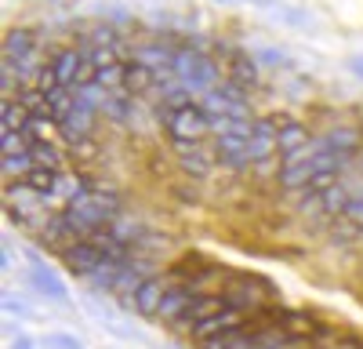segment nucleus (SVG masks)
<instances>
[{
  "instance_id": "obj_8",
  "label": "nucleus",
  "mask_w": 363,
  "mask_h": 349,
  "mask_svg": "<svg viewBox=\"0 0 363 349\" xmlns=\"http://www.w3.org/2000/svg\"><path fill=\"white\" fill-rule=\"evenodd\" d=\"M26 258H29V273L26 277H29V284L37 287V295H44V299H51L58 306H66L69 302V287H66L62 273H58L55 266H48L37 251H26Z\"/></svg>"
},
{
  "instance_id": "obj_25",
  "label": "nucleus",
  "mask_w": 363,
  "mask_h": 349,
  "mask_svg": "<svg viewBox=\"0 0 363 349\" xmlns=\"http://www.w3.org/2000/svg\"><path fill=\"white\" fill-rule=\"evenodd\" d=\"M313 349H338V345H313Z\"/></svg>"
},
{
  "instance_id": "obj_16",
  "label": "nucleus",
  "mask_w": 363,
  "mask_h": 349,
  "mask_svg": "<svg viewBox=\"0 0 363 349\" xmlns=\"http://www.w3.org/2000/svg\"><path fill=\"white\" fill-rule=\"evenodd\" d=\"M193 295L196 291L189 287V284H167V291H164V302H160V309H157V320L160 324H167V328H174L178 324V316L186 313V306L193 302Z\"/></svg>"
},
{
  "instance_id": "obj_2",
  "label": "nucleus",
  "mask_w": 363,
  "mask_h": 349,
  "mask_svg": "<svg viewBox=\"0 0 363 349\" xmlns=\"http://www.w3.org/2000/svg\"><path fill=\"white\" fill-rule=\"evenodd\" d=\"M62 211L69 218H77L87 233H99V229H109L113 222L124 218V200H120L109 186H99V189L77 196L73 204H66Z\"/></svg>"
},
{
  "instance_id": "obj_9",
  "label": "nucleus",
  "mask_w": 363,
  "mask_h": 349,
  "mask_svg": "<svg viewBox=\"0 0 363 349\" xmlns=\"http://www.w3.org/2000/svg\"><path fill=\"white\" fill-rule=\"evenodd\" d=\"M174 157H178V167L193 174V179H207L211 167L218 164L215 142H174Z\"/></svg>"
},
{
  "instance_id": "obj_22",
  "label": "nucleus",
  "mask_w": 363,
  "mask_h": 349,
  "mask_svg": "<svg viewBox=\"0 0 363 349\" xmlns=\"http://www.w3.org/2000/svg\"><path fill=\"white\" fill-rule=\"evenodd\" d=\"M11 349H37V342L29 338V335H22V331H18V335L11 338Z\"/></svg>"
},
{
  "instance_id": "obj_4",
  "label": "nucleus",
  "mask_w": 363,
  "mask_h": 349,
  "mask_svg": "<svg viewBox=\"0 0 363 349\" xmlns=\"http://www.w3.org/2000/svg\"><path fill=\"white\" fill-rule=\"evenodd\" d=\"M80 80H87L84 48L80 44H66V48H55L48 55V66L40 70V77H37L33 87H37L40 95H48V92H55V87H73Z\"/></svg>"
},
{
  "instance_id": "obj_15",
  "label": "nucleus",
  "mask_w": 363,
  "mask_h": 349,
  "mask_svg": "<svg viewBox=\"0 0 363 349\" xmlns=\"http://www.w3.org/2000/svg\"><path fill=\"white\" fill-rule=\"evenodd\" d=\"M309 142H313V131L306 124L294 121V116H287V113H277V145H280V157H291L298 150H306Z\"/></svg>"
},
{
  "instance_id": "obj_13",
  "label": "nucleus",
  "mask_w": 363,
  "mask_h": 349,
  "mask_svg": "<svg viewBox=\"0 0 363 349\" xmlns=\"http://www.w3.org/2000/svg\"><path fill=\"white\" fill-rule=\"evenodd\" d=\"M251 324V316L247 313H240V309H218L215 316H207L200 328H193L189 331V338L200 345V342H207V338H218V335H229V331H236V328H247Z\"/></svg>"
},
{
  "instance_id": "obj_6",
  "label": "nucleus",
  "mask_w": 363,
  "mask_h": 349,
  "mask_svg": "<svg viewBox=\"0 0 363 349\" xmlns=\"http://www.w3.org/2000/svg\"><path fill=\"white\" fill-rule=\"evenodd\" d=\"M215 55H222V66H225V80L229 84H236L240 92H255L258 87V80H262V66H258V58L251 55V51H244V48H233V44H225V40H218L215 44Z\"/></svg>"
},
{
  "instance_id": "obj_10",
  "label": "nucleus",
  "mask_w": 363,
  "mask_h": 349,
  "mask_svg": "<svg viewBox=\"0 0 363 349\" xmlns=\"http://www.w3.org/2000/svg\"><path fill=\"white\" fill-rule=\"evenodd\" d=\"M316 145L323 153L330 157H338L345 164H352L359 157V145H363V135L359 128H349V124H335V128H327L323 135H316Z\"/></svg>"
},
{
  "instance_id": "obj_14",
  "label": "nucleus",
  "mask_w": 363,
  "mask_h": 349,
  "mask_svg": "<svg viewBox=\"0 0 363 349\" xmlns=\"http://www.w3.org/2000/svg\"><path fill=\"white\" fill-rule=\"evenodd\" d=\"M218 309H225V299H222V295H207V291H196V295H193V302L186 306V313L178 316L174 331L189 335L193 328H200L203 320H207V316H215Z\"/></svg>"
},
{
  "instance_id": "obj_24",
  "label": "nucleus",
  "mask_w": 363,
  "mask_h": 349,
  "mask_svg": "<svg viewBox=\"0 0 363 349\" xmlns=\"http://www.w3.org/2000/svg\"><path fill=\"white\" fill-rule=\"evenodd\" d=\"M11 262H15V258H11V248L4 244V248H0V266H4V270H11Z\"/></svg>"
},
{
  "instance_id": "obj_26",
  "label": "nucleus",
  "mask_w": 363,
  "mask_h": 349,
  "mask_svg": "<svg viewBox=\"0 0 363 349\" xmlns=\"http://www.w3.org/2000/svg\"><path fill=\"white\" fill-rule=\"evenodd\" d=\"M218 4H233V0H218Z\"/></svg>"
},
{
  "instance_id": "obj_3",
  "label": "nucleus",
  "mask_w": 363,
  "mask_h": 349,
  "mask_svg": "<svg viewBox=\"0 0 363 349\" xmlns=\"http://www.w3.org/2000/svg\"><path fill=\"white\" fill-rule=\"evenodd\" d=\"M222 299H225L229 309H240V313L255 316V313L280 302V287L272 280H265V277H258V273H233L229 284L222 287Z\"/></svg>"
},
{
  "instance_id": "obj_17",
  "label": "nucleus",
  "mask_w": 363,
  "mask_h": 349,
  "mask_svg": "<svg viewBox=\"0 0 363 349\" xmlns=\"http://www.w3.org/2000/svg\"><path fill=\"white\" fill-rule=\"evenodd\" d=\"M262 345V324L251 316L247 328H236L229 335H218V338H207L200 342V349H258Z\"/></svg>"
},
{
  "instance_id": "obj_20",
  "label": "nucleus",
  "mask_w": 363,
  "mask_h": 349,
  "mask_svg": "<svg viewBox=\"0 0 363 349\" xmlns=\"http://www.w3.org/2000/svg\"><path fill=\"white\" fill-rule=\"evenodd\" d=\"M255 58H258V66H269V70H291L294 66L287 58V51H280V48H258Z\"/></svg>"
},
{
  "instance_id": "obj_7",
  "label": "nucleus",
  "mask_w": 363,
  "mask_h": 349,
  "mask_svg": "<svg viewBox=\"0 0 363 349\" xmlns=\"http://www.w3.org/2000/svg\"><path fill=\"white\" fill-rule=\"evenodd\" d=\"M200 106L207 109V116H236V121H255V109H251V95L240 92L236 84L222 80L215 92H207L200 99Z\"/></svg>"
},
{
  "instance_id": "obj_11",
  "label": "nucleus",
  "mask_w": 363,
  "mask_h": 349,
  "mask_svg": "<svg viewBox=\"0 0 363 349\" xmlns=\"http://www.w3.org/2000/svg\"><path fill=\"white\" fill-rule=\"evenodd\" d=\"M62 266H66V273H73V277H80V280H87L95 270H102V266H109V258H106V251L95 244V240H80V244H73V248H66L62 255Z\"/></svg>"
},
{
  "instance_id": "obj_5",
  "label": "nucleus",
  "mask_w": 363,
  "mask_h": 349,
  "mask_svg": "<svg viewBox=\"0 0 363 349\" xmlns=\"http://www.w3.org/2000/svg\"><path fill=\"white\" fill-rule=\"evenodd\" d=\"M160 124L171 135V142H207L211 135V116L200 106V99L182 106H160Z\"/></svg>"
},
{
  "instance_id": "obj_18",
  "label": "nucleus",
  "mask_w": 363,
  "mask_h": 349,
  "mask_svg": "<svg viewBox=\"0 0 363 349\" xmlns=\"http://www.w3.org/2000/svg\"><path fill=\"white\" fill-rule=\"evenodd\" d=\"M215 153L218 164L229 171H247L251 157H247V138H215Z\"/></svg>"
},
{
  "instance_id": "obj_1",
  "label": "nucleus",
  "mask_w": 363,
  "mask_h": 349,
  "mask_svg": "<svg viewBox=\"0 0 363 349\" xmlns=\"http://www.w3.org/2000/svg\"><path fill=\"white\" fill-rule=\"evenodd\" d=\"M174 77L178 84L186 87L189 95H207L225 80V66L218 62L215 51H203V48H189V44H178L174 55Z\"/></svg>"
},
{
  "instance_id": "obj_21",
  "label": "nucleus",
  "mask_w": 363,
  "mask_h": 349,
  "mask_svg": "<svg viewBox=\"0 0 363 349\" xmlns=\"http://www.w3.org/2000/svg\"><path fill=\"white\" fill-rule=\"evenodd\" d=\"M4 313H8V316H26V306H22L18 299H11V295H4Z\"/></svg>"
},
{
  "instance_id": "obj_12",
  "label": "nucleus",
  "mask_w": 363,
  "mask_h": 349,
  "mask_svg": "<svg viewBox=\"0 0 363 349\" xmlns=\"http://www.w3.org/2000/svg\"><path fill=\"white\" fill-rule=\"evenodd\" d=\"M167 284H171V277L167 273H157V277H149L131 299H120V306L124 309H135L138 316H157V309H160V302H164V291H167Z\"/></svg>"
},
{
  "instance_id": "obj_23",
  "label": "nucleus",
  "mask_w": 363,
  "mask_h": 349,
  "mask_svg": "<svg viewBox=\"0 0 363 349\" xmlns=\"http://www.w3.org/2000/svg\"><path fill=\"white\" fill-rule=\"evenodd\" d=\"M349 70H352V73L363 80V55H352V58H349Z\"/></svg>"
},
{
  "instance_id": "obj_19",
  "label": "nucleus",
  "mask_w": 363,
  "mask_h": 349,
  "mask_svg": "<svg viewBox=\"0 0 363 349\" xmlns=\"http://www.w3.org/2000/svg\"><path fill=\"white\" fill-rule=\"evenodd\" d=\"M349 200H352V193H349L345 179H342V182H335V186H330V189L323 193V218H345Z\"/></svg>"
}]
</instances>
